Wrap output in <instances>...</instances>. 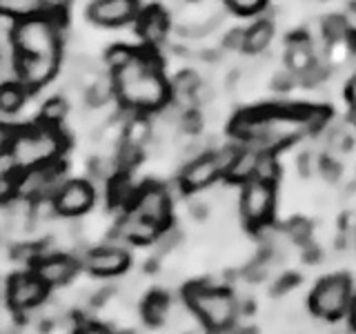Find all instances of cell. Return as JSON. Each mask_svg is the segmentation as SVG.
Returning a JSON list of instances; mask_svg holds the SVG:
<instances>
[{
  "mask_svg": "<svg viewBox=\"0 0 356 334\" xmlns=\"http://www.w3.org/2000/svg\"><path fill=\"white\" fill-rule=\"evenodd\" d=\"M138 14V0H94L87 16L96 25H125Z\"/></svg>",
  "mask_w": 356,
  "mask_h": 334,
  "instance_id": "cell-8",
  "label": "cell"
},
{
  "mask_svg": "<svg viewBox=\"0 0 356 334\" xmlns=\"http://www.w3.org/2000/svg\"><path fill=\"white\" fill-rule=\"evenodd\" d=\"M14 134L7 125H0V152H7L11 148V141H14Z\"/></svg>",
  "mask_w": 356,
  "mask_h": 334,
  "instance_id": "cell-44",
  "label": "cell"
},
{
  "mask_svg": "<svg viewBox=\"0 0 356 334\" xmlns=\"http://www.w3.org/2000/svg\"><path fill=\"white\" fill-rule=\"evenodd\" d=\"M350 317H352V326L356 328V299L352 301V305H350Z\"/></svg>",
  "mask_w": 356,
  "mask_h": 334,
  "instance_id": "cell-48",
  "label": "cell"
},
{
  "mask_svg": "<svg viewBox=\"0 0 356 334\" xmlns=\"http://www.w3.org/2000/svg\"><path fill=\"white\" fill-rule=\"evenodd\" d=\"M44 296H47V283L36 272H22L9 281V305L18 312L36 310Z\"/></svg>",
  "mask_w": 356,
  "mask_h": 334,
  "instance_id": "cell-7",
  "label": "cell"
},
{
  "mask_svg": "<svg viewBox=\"0 0 356 334\" xmlns=\"http://www.w3.org/2000/svg\"><path fill=\"white\" fill-rule=\"evenodd\" d=\"M27 87L20 81L0 85V114H16L25 103Z\"/></svg>",
  "mask_w": 356,
  "mask_h": 334,
  "instance_id": "cell-21",
  "label": "cell"
},
{
  "mask_svg": "<svg viewBox=\"0 0 356 334\" xmlns=\"http://www.w3.org/2000/svg\"><path fill=\"white\" fill-rule=\"evenodd\" d=\"M241 209L250 225L259 228L270 221L274 212V185L261 176L245 181V189L241 194Z\"/></svg>",
  "mask_w": 356,
  "mask_h": 334,
  "instance_id": "cell-5",
  "label": "cell"
},
{
  "mask_svg": "<svg viewBox=\"0 0 356 334\" xmlns=\"http://www.w3.org/2000/svg\"><path fill=\"white\" fill-rule=\"evenodd\" d=\"M76 267H78V261L74 256H67V254H44L36 261V272L47 287L51 285H63L67 283L70 278L76 274Z\"/></svg>",
  "mask_w": 356,
  "mask_h": 334,
  "instance_id": "cell-12",
  "label": "cell"
},
{
  "mask_svg": "<svg viewBox=\"0 0 356 334\" xmlns=\"http://www.w3.org/2000/svg\"><path fill=\"white\" fill-rule=\"evenodd\" d=\"M136 189H134L131 181H129V176H114L111 178V183H109V198H111V203L114 205H129L136 200Z\"/></svg>",
  "mask_w": 356,
  "mask_h": 334,
  "instance_id": "cell-25",
  "label": "cell"
},
{
  "mask_svg": "<svg viewBox=\"0 0 356 334\" xmlns=\"http://www.w3.org/2000/svg\"><path fill=\"white\" fill-rule=\"evenodd\" d=\"M18 165L14 161L11 152H0V176H11V174H18Z\"/></svg>",
  "mask_w": 356,
  "mask_h": 334,
  "instance_id": "cell-38",
  "label": "cell"
},
{
  "mask_svg": "<svg viewBox=\"0 0 356 334\" xmlns=\"http://www.w3.org/2000/svg\"><path fill=\"white\" fill-rule=\"evenodd\" d=\"M225 47L232 49V51L245 49V31H238V29L229 31L227 36H225Z\"/></svg>",
  "mask_w": 356,
  "mask_h": 334,
  "instance_id": "cell-42",
  "label": "cell"
},
{
  "mask_svg": "<svg viewBox=\"0 0 356 334\" xmlns=\"http://www.w3.org/2000/svg\"><path fill=\"white\" fill-rule=\"evenodd\" d=\"M225 3L236 11V14L250 16V14H256V11L263 9L265 0H225Z\"/></svg>",
  "mask_w": 356,
  "mask_h": 334,
  "instance_id": "cell-32",
  "label": "cell"
},
{
  "mask_svg": "<svg viewBox=\"0 0 356 334\" xmlns=\"http://www.w3.org/2000/svg\"><path fill=\"white\" fill-rule=\"evenodd\" d=\"M40 3H42V14L58 18L67 9V3H70V0H40Z\"/></svg>",
  "mask_w": 356,
  "mask_h": 334,
  "instance_id": "cell-40",
  "label": "cell"
},
{
  "mask_svg": "<svg viewBox=\"0 0 356 334\" xmlns=\"http://www.w3.org/2000/svg\"><path fill=\"white\" fill-rule=\"evenodd\" d=\"M116 230L122 234V237L134 241V243H147V241H154L161 234V225H156L154 221L140 216L138 212H134V209L120 221V225Z\"/></svg>",
  "mask_w": 356,
  "mask_h": 334,
  "instance_id": "cell-15",
  "label": "cell"
},
{
  "mask_svg": "<svg viewBox=\"0 0 356 334\" xmlns=\"http://www.w3.org/2000/svg\"><path fill=\"white\" fill-rule=\"evenodd\" d=\"M67 111H70V105H67V100L63 96L60 98H51L49 103L42 107L40 120L47 122V125H58V122L67 116Z\"/></svg>",
  "mask_w": 356,
  "mask_h": 334,
  "instance_id": "cell-27",
  "label": "cell"
},
{
  "mask_svg": "<svg viewBox=\"0 0 356 334\" xmlns=\"http://www.w3.org/2000/svg\"><path fill=\"white\" fill-rule=\"evenodd\" d=\"M134 212H138L140 216L154 221L156 225H165L170 218V194L165 192L161 185H147L143 187L134 200Z\"/></svg>",
  "mask_w": 356,
  "mask_h": 334,
  "instance_id": "cell-10",
  "label": "cell"
},
{
  "mask_svg": "<svg viewBox=\"0 0 356 334\" xmlns=\"http://www.w3.org/2000/svg\"><path fill=\"white\" fill-rule=\"evenodd\" d=\"M350 120H352V125H356V105H354L352 111H350Z\"/></svg>",
  "mask_w": 356,
  "mask_h": 334,
  "instance_id": "cell-49",
  "label": "cell"
},
{
  "mask_svg": "<svg viewBox=\"0 0 356 334\" xmlns=\"http://www.w3.org/2000/svg\"><path fill=\"white\" fill-rule=\"evenodd\" d=\"M327 148L330 152H343L350 148V134L343 127H334L327 132Z\"/></svg>",
  "mask_w": 356,
  "mask_h": 334,
  "instance_id": "cell-29",
  "label": "cell"
},
{
  "mask_svg": "<svg viewBox=\"0 0 356 334\" xmlns=\"http://www.w3.org/2000/svg\"><path fill=\"white\" fill-rule=\"evenodd\" d=\"M181 237H183L181 230H176V228L161 232L159 237H156V254L163 256V254L174 252L178 245H181Z\"/></svg>",
  "mask_w": 356,
  "mask_h": 334,
  "instance_id": "cell-28",
  "label": "cell"
},
{
  "mask_svg": "<svg viewBox=\"0 0 356 334\" xmlns=\"http://www.w3.org/2000/svg\"><path fill=\"white\" fill-rule=\"evenodd\" d=\"M285 58H287V67H289V70L300 76L305 70H309V67L316 63L314 45H312L309 38H294L292 42H289Z\"/></svg>",
  "mask_w": 356,
  "mask_h": 334,
  "instance_id": "cell-16",
  "label": "cell"
},
{
  "mask_svg": "<svg viewBox=\"0 0 356 334\" xmlns=\"http://www.w3.org/2000/svg\"><path fill=\"white\" fill-rule=\"evenodd\" d=\"M321 176L325 178L327 183H337L339 181V176H341V165L337 161H321Z\"/></svg>",
  "mask_w": 356,
  "mask_h": 334,
  "instance_id": "cell-36",
  "label": "cell"
},
{
  "mask_svg": "<svg viewBox=\"0 0 356 334\" xmlns=\"http://www.w3.org/2000/svg\"><path fill=\"white\" fill-rule=\"evenodd\" d=\"M14 42H16L18 56L58 58V49H60L58 22H56L54 16H47V14L22 18L16 25Z\"/></svg>",
  "mask_w": 356,
  "mask_h": 334,
  "instance_id": "cell-3",
  "label": "cell"
},
{
  "mask_svg": "<svg viewBox=\"0 0 356 334\" xmlns=\"http://www.w3.org/2000/svg\"><path fill=\"white\" fill-rule=\"evenodd\" d=\"M256 176L265 178V181H274V176H276V163L270 159V156H261V163H259V170H256Z\"/></svg>",
  "mask_w": 356,
  "mask_h": 334,
  "instance_id": "cell-39",
  "label": "cell"
},
{
  "mask_svg": "<svg viewBox=\"0 0 356 334\" xmlns=\"http://www.w3.org/2000/svg\"><path fill=\"white\" fill-rule=\"evenodd\" d=\"M0 11L14 16L16 20H22L42 14V3L40 0H0Z\"/></svg>",
  "mask_w": 356,
  "mask_h": 334,
  "instance_id": "cell-24",
  "label": "cell"
},
{
  "mask_svg": "<svg viewBox=\"0 0 356 334\" xmlns=\"http://www.w3.org/2000/svg\"><path fill=\"white\" fill-rule=\"evenodd\" d=\"M259 163H261V154L259 150L254 148H248V150H241L236 161H234V165L229 167L227 176L232 178V181H250V178L256 176V170H259Z\"/></svg>",
  "mask_w": 356,
  "mask_h": 334,
  "instance_id": "cell-18",
  "label": "cell"
},
{
  "mask_svg": "<svg viewBox=\"0 0 356 334\" xmlns=\"http://www.w3.org/2000/svg\"><path fill=\"white\" fill-rule=\"evenodd\" d=\"M267 274V259L263 256V259H256L252 261L248 267H245V278L248 281H261V278H265Z\"/></svg>",
  "mask_w": 356,
  "mask_h": 334,
  "instance_id": "cell-34",
  "label": "cell"
},
{
  "mask_svg": "<svg viewBox=\"0 0 356 334\" xmlns=\"http://www.w3.org/2000/svg\"><path fill=\"white\" fill-rule=\"evenodd\" d=\"M116 92V83L114 76H96L94 83L87 87L85 100L89 107H103L111 100V94Z\"/></svg>",
  "mask_w": 356,
  "mask_h": 334,
  "instance_id": "cell-19",
  "label": "cell"
},
{
  "mask_svg": "<svg viewBox=\"0 0 356 334\" xmlns=\"http://www.w3.org/2000/svg\"><path fill=\"white\" fill-rule=\"evenodd\" d=\"M348 94H350V100L356 105V76L352 78V83H350V87H348Z\"/></svg>",
  "mask_w": 356,
  "mask_h": 334,
  "instance_id": "cell-47",
  "label": "cell"
},
{
  "mask_svg": "<svg viewBox=\"0 0 356 334\" xmlns=\"http://www.w3.org/2000/svg\"><path fill=\"white\" fill-rule=\"evenodd\" d=\"M198 85H200V78H198L196 72H183V74H178L176 81H174V87H172L174 100H176L178 105L194 100V92H196Z\"/></svg>",
  "mask_w": 356,
  "mask_h": 334,
  "instance_id": "cell-23",
  "label": "cell"
},
{
  "mask_svg": "<svg viewBox=\"0 0 356 334\" xmlns=\"http://www.w3.org/2000/svg\"><path fill=\"white\" fill-rule=\"evenodd\" d=\"M294 74V72H292ZM289 74V72H278L276 76H274V81H272V85H274V89H278V92H287L289 87L294 85V76Z\"/></svg>",
  "mask_w": 356,
  "mask_h": 334,
  "instance_id": "cell-43",
  "label": "cell"
},
{
  "mask_svg": "<svg viewBox=\"0 0 356 334\" xmlns=\"http://www.w3.org/2000/svg\"><path fill=\"white\" fill-rule=\"evenodd\" d=\"M185 301L209 330L220 332V330H227L229 326L236 323L238 303L227 289L189 285L185 289Z\"/></svg>",
  "mask_w": 356,
  "mask_h": 334,
  "instance_id": "cell-4",
  "label": "cell"
},
{
  "mask_svg": "<svg viewBox=\"0 0 356 334\" xmlns=\"http://www.w3.org/2000/svg\"><path fill=\"white\" fill-rule=\"evenodd\" d=\"M214 100V87L207 85V83H200L194 92V103L198 105H209Z\"/></svg>",
  "mask_w": 356,
  "mask_h": 334,
  "instance_id": "cell-41",
  "label": "cell"
},
{
  "mask_svg": "<svg viewBox=\"0 0 356 334\" xmlns=\"http://www.w3.org/2000/svg\"><path fill=\"white\" fill-rule=\"evenodd\" d=\"M312 310L318 317L325 319H337L345 310L350 308V281L348 276H330L318 287L309 299Z\"/></svg>",
  "mask_w": 356,
  "mask_h": 334,
  "instance_id": "cell-6",
  "label": "cell"
},
{
  "mask_svg": "<svg viewBox=\"0 0 356 334\" xmlns=\"http://www.w3.org/2000/svg\"><path fill=\"white\" fill-rule=\"evenodd\" d=\"M274 36V27L270 20H259L254 27L245 31V49L250 54H261Z\"/></svg>",
  "mask_w": 356,
  "mask_h": 334,
  "instance_id": "cell-22",
  "label": "cell"
},
{
  "mask_svg": "<svg viewBox=\"0 0 356 334\" xmlns=\"http://www.w3.org/2000/svg\"><path fill=\"white\" fill-rule=\"evenodd\" d=\"M131 54H134V51H129V49H125V47H111L109 54H107V61H109V65H111V70H118V67L125 65V63L131 58Z\"/></svg>",
  "mask_w": 356,
  "mask_h": 334,
  "instance_id": "cell-35",
  "label": "cell"
},
{
  "mask_svg": "<svg viewBox=\"0 0 356 334\" xmlns=\"http://www.w3.org/2000/svg\"><path fill=\"white\" fill-rule=\"evenodd\" d=\"M129 265V254L122 248L114 245H103L100 250H94L85 256V267L96 276H116L125 272Z\"/></svg>",
  "mask_w": 356,
  "mask_h": 334,
  "instance_id": "cell-11",
  "label": "cell"
},
{
  "mask_svg": "<svg viewBox=\"0 0 356 334\" xmlns=\"http://www.w3.org/2000/svg\"><path fill=\"white\" fill-rule=\"evenodd\" d=\"M321 31H323V38H327L332 42H341V40H345V36H348L350 25H348V20H345V16L334 14L321 22Z\"/></svg>",
  "mask_w": 356,
  "mask_h": 334,
  "instance_id": "cell-26",
  "label": "cell"
},
{
  "mask_svg": "<svg viewBox=\"0 0 356 334\" xmlns=\"http://www.w3.org/2000/svg\"><path fill=\"white\" fill-rule=\"evenodd\" d=\"M287 237H289V239H294V241H298V243H305V241H309V225H307V221H303V218H296V221L289 223Z\"/></svg>",
  "mask_w": 356,
  "mask_h": 334,
  "instance_id": "cell-33",
  "label": "cell"
},
{
  "mask_svg": "<svg viewBox=\"0 0 356 334\" xmlns=\"http://www.w3.org/2000/svg\"><path fill=\"white\" fill-rule=\"evenodd\" d=\"M345 20H348L350 29L356 31V5H352V7L348 9V14H345Z\"/></svg>",
  "mask_w": 356,
  "mask_h": 334,
  "instance_id": "cell-46",
  "label": "cell"
},
{
  "mask_svg": "<svg viewBox=\"0 0 356 334\" xmlns=\"http://www.w3.org/2000/svg\"><path fill=\"white\" fill-rule=\"evenodd\" d=\"M63 150H65L63 134L56 129V125H47L42 120L38 127H27L16 132L9 148L20 172L56 163L60 159Z\"/></svg>",
  "mask_w": 356,
  "mask_h": 334,
  "instance_id": "cell-2",
  "label": "cell"
},
{
  "mask_svg": "<svg viewBox=\"0 0 356 334\" xmlns=\"http://www.w3.org/2000/svg\"><path fill=\"white\" fill-rule=\"evenodd\" d=\"M138 31H140V36L147 42H161L165 38V33H167V16L163 14L159 7L147 9L140 16Z\"/></svg>",
  "mask_w": 356,
  "mask_h": 334,
  "instance_id": "cell-17",
  "label": "cell"
},
{
  "mask_svg": "<svg viewBox=\"0 0 356 334\" xmlns=\"http://www.w3.org/2000/svg\"><path fill=\"white\" fill-rule=\"evenodd\" d=\"M211 156H214V161H216V165H218L220 174H227V172H229V167L234 165V161H236L238 150H236V148H218V152H214Z\"/></svg>",
  "mask_w": 356,
  "mask_h": 334,
  "instance_id": "cell-31",
  "label": "cell"
},
{
  "mask_svg": "<svg viewBox=\"0 0 356 334\" xmlns=\"http://www.w3.org/2000/svg\"><path fill=\"white\" fill-rule=\"evenodd\" d=\"M114 83L120 103L131 109H159L167 100V83L149 54H131L125 65L114 70Z\"/></svg>",
  "mask_w": 356,
  "mask_h": 334,
  "instance_id": "cell-1",
  "label": "cell"
},
{
  "mask_svg": "<svg viewBox=\"0 0 356 334\" xmlns=\"http://www.w3.org/2000/svg\"><path fill=\"white\" fill-rule=\"evenodd\" d=\"M18 196V174L0 176V203L14 200Z\"/></svg>",
  "mask_w": 356,
  "mask_h": 334,
  "instance_id": "cell-30",
  "label": "cell"
},
{
  "mask_svg": "<svg viewBox=\"0 0 356 334\" xmlns=\"http://www.w3.org/2000/svg\"><path fill=\"white\" fill-rule=\"evenodd\" d=\"M58 58H31V56H18V76L27 89L40 87L54 76Z\"/></svg>",
  "mask_w": 356,
  "mask_h": 334,
  "instance_id": "cell-13",
  "label": "cell"
},
{
  "mask_svg": "<svg viewBox=\"0 0 356 334\" xmlns=\"http://www.w3.org/2000/svg\"><path fill=\"white\" fill-rule=\"evenodd\" d=\"M170 299H167L163 292H154L149 294L147 299H145L143 303V317L145 321L149 323V326H161V323L167 321V317H170Z\"/></svg>",
  "mask_w": 356,
  "mask_h": 334,
  "instance_id": "cell-20",
  "label": "cell"
},
{
  "mask_svg": "<svg viewBox=\"0 0 356 334\" xmlns=\"http://www.w3.org/2000/svg\"><path fill=\"white\" fill-rule=\"evenodd\" d=\"M216 176H220V170L214 161V156H200V159L192 161L183 172V185L187 189H203L216 181Z\"/></svg>",
  "mask_w": 356,
  "mask_h": 334,
  "instance_id": "cell-14",
  "label": "cell"
},
{
  "mask_svg": "<svg viewBox=\"0 0 356 334\" xmlns=\"http://www.w3.org/2000/svg\"><path fill=\"white\" fill-rule=\"evenodd\" d=\"M54 200L60 216H78L92 207L94 187L85 181H67Z\"/></svg>",
  "mask_w": 356,
  "mask_h": 334,
  "instance_id": "cell-9",
  "label": "cell"
},
{
  "mask_svg": "<svg viewBox=\"0 0 356 334\" xmlns=\"http://www.w3.org/2000/svg\"><path fill=\"white\" fill-rule=\"evenodd\" d=\"M323 78H325V70H323L318 63H314L309 70H305L303 74H300V81H303L305 85H318Z\"/></svg>",
  "mask_w": 356,
  "mask_h": 334,
  "instance_id": "cell-37",
  "label": "cell"
},
{
  "mask_svg": "<svg viewBox=\"0 0 356 334\" xmlns=\"http://www.w3.org/2000/svg\"><path fill=\"white\" fill-rule=\"evenodd\" d=\"M9 303V281H5L3 276H0V310Z\"/></svg>",
  "mask_w": 356,
  "mask_h": 334,
  "instance_id": "cell-45",
  "label": "cell"
}]
</instances>
